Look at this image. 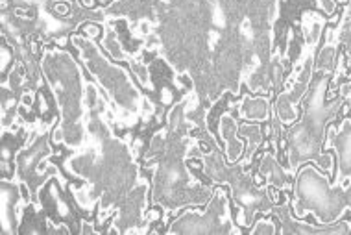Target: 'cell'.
I'll use <instances>...</instances> for the list:
<instances>
[{
  "mask_svg": "<svg viewBox=\"0 0 351 235\" xmlns=\"http://www.w3.org/2000/svg\"><path fill=\"white\" fill-rule=\"evenodd\" d=\"M298 215H303L307 210H313L316 217L324 223H331L340 217L346 208V199L342 193L331 191L326 183V178H320L315 170L307 167L298 180Z\"/></svg>",
  "mask_w": 351,
  "mask_h": 235,
  "instance_id": "obj_1",
  "label": "cell"
}]
</instances>
